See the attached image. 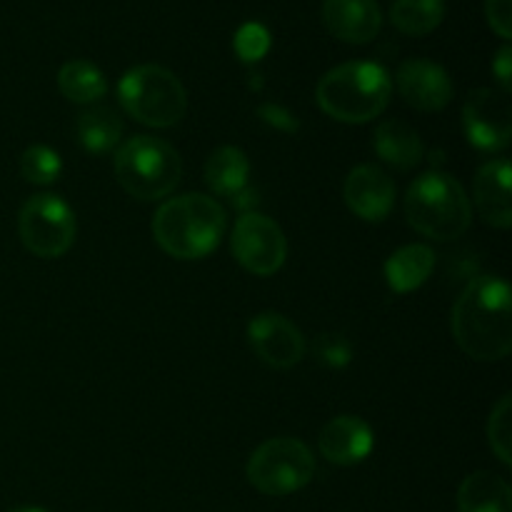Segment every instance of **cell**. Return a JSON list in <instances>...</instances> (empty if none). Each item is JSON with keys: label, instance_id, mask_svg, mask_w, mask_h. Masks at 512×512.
I'll return each mask as SVG.
<instances>
[{"label": "cell", "instance_id": "6da1fadb", "mask_svg": "<svg viewBox=\"0 0 512 512\" xmlns=\"http://www.w3.org/2000/svg\"><path fill=\"white\" fill-rule=\"evenodd\" d=\"M455 343L478 363H495L512 350L510 285L500 275H478L465 285L450 313Z\"/></svg>", "mask_w": 512, "mask_h": 512}, {"label": "cell", "instance_id": "7a4b0ae2", "mask_svg": "<svg viewBox=\"0 0 512 512\" xmlns=\"http://www.w3.org/2000/svg\"><path fill=\"white\" fill-rule=\"evenodd\" d=\"M228 228L225 208L203 193L165 200L153 218V238L170 258L200 260L213 253Z\"/></svg>", "mask_w": 512, "mask_h": 512}, {"label": "cell", "instance_id": "3957f363", "mask_svg": "<svg viewBox=\"0 0 512 512\" xmlns=\"http://www.w3.org/2000/svg\"><path fill=\"white\" fill-rule=\"evenodd\" d=\"M393 95V80L380 63L350 60L328 70L315 88L320 110L338 123L363 125L385 113Z\"/></svg>", "mask_w": 512, "mask_h": 512}, {"label": "cell", "instance_id": "277c9868", "mask_svg": "<svg viewBox=\"0 0 512 512\" xmlns=\"http://www.w3.org/2000/svg\"><path fill=\"white\" fill-rule=\"evenodd\" d=\"M405 215L420 235L455 240L470 228L473 208L463 185L448 173L430 170L418 175L405 193Z\"/></svg>", "mask_w": 512, "mask_h": 512}, {"label": "cell", "instance_id": "5b68a950", "mask_svg": "<svg viewBox=\"0 0 512 512\" xmlns=\"http://www.w3.org/2000/svg\"><path fill=\"white\" fill-rule=\"evenodd\" d=\"M113 170L128 195L138 200H160L178 188L183 160L163 138L133 135L115 150Z\"/></svg>", "mask_w": 512, "mask_h": 512}, {"label": "cell", "instance_id": "8992f818", "mask_svg": "<svg viewBox=\"0 0 512 512\" xmlns=\"http://www.w3.org/2000/svg\"><path fill=\"white\" fill-rule=\"evenodd\" d=\"M118 100L130 118L148 128H173L188 110L183 83L163 65H138L128 70L118 83Z\"/></svg>", "mask_w": 512, "mask_h": 512}, {"label": "cell", "instance_id": "52a82bcc", "mask_svg": "<svg viewBox=\"0 0 512 512\" xmlns=\"http://www.w3.org/2000/svg\"><path fill=\"white\" fill-rule=\"evenodd\" d=\"M248 483L268 498H285L313 480V450L298 438H273L253 450L248 460Z\"/></svg>", "mask_w": 512, "mask_h": 512}, {"label": "cell", "instance_id": "ba28073f", "mask_svg": "<svg viewBox=\"0 0 512 512\" xmlns=\"http://www.w3.org/2000/svg\"><path fill=\"white\" fill-rule=\"evenodd\" d=\"M18 233L25 248L45 260L60 258L75 243V213L60 195L40 193L23 203L18 215Z\"/></svg>", "mask_w": 512, "mask_h": 512}, {"label": "cell", "instance_id": "9c48e42d", "mask_svg": "<svg viewBox=\"0 0 512 512\" xmlns=\"http://www.w3.org/2000/svg\"><path fill=\"white\" fill-rule=\"evenodd\" d=\"M230 248H233L235 260L248 273L260 275V278L278 273L288 258V240H285L280 225L255 210L243 213L235 220Z\"/></svg>", "mask_w": 512, "mask_h": 512}, {"label": "cell", "instance_id": "30bf717a", "mask_svg": "<svg viewBox=\"0 0 512 512\" xmlns=\"http://www.w3.org/2000/svg\"><path fill=\"white\" fill-rule=\"evenodd\" d=\"M465 138L483 153H498L508 148L512 138V108L508 93L493 88H478L463 105Z\"/></svg>", "mask_w": 512, "mask_h": 512}, {"label": "cell", "instance_id": "8fae6325", "mask_svg": "<svg viewBox=\"0 0 512 512\" xmlns=\"http://www.w3.org/2000/svg\"><path fill=\"white\" fill-rule=\"evenodd\" d=\"M248 343L265 365L288 370L305 358V338L298 325L280 313H260L248 323Z\"/></svg>", "mask_w": 512, "mask_h": 512}, {"label": "cell", "instance_id": "7c38bea8", "mask_svg": "<svg viewBox=\"0 0 512 512\" xmlns=\"http://www.w3.org/2000/svg\"><path fill=\"white\" fill-rule=\"evenodd\" d=\"M395 85L405 103L423 113H438L453 100V80H450L448 70L433 60H405L395 75Z\"/></svg>", "mask_w": 512, "mask_h": 512}, {"label": "cell", "instance_id": "4fadbf2b", "mask_svg": "<svg viewBox=\"0 0 512 512\" xmlns=\"http://www.w3.org/2000/svg\"><path fill=\"white\" fill-rule=\"evenodd\" d=\"M345 205L365 223H380L395 205V183L378 165H358L348 173L343 188Z\"/></svg>", "mask_w": 512, "mask_h": 512}, {"label": "cell", "instance_id": "5bb4252c", "mask_svg": "<svg viewBox=\"0 0 512 512\" xmlns=\"http://www.w3.org/2000/svg\"><path fill=\"white\" fill-rule=\"evenodd\" d=\"M323 23L333 38L365 45L380 33L383 15L378 0H325Z\"/></svg>", "mask_w": 512, "mask_h": 512}, {"label": "cell", "instance_id": "9a60e30c", "mask_svg": "<svg viewBox=\"0 0 512 512\" xmlns=\"http://www.w3.org/2000/svg\"><path fill=\"white\" fill-rule=\"evenodd\" d=\"M375 445L373 428L358 415H338L320 430L318 448L333 465H358Z\"/></svg>", "mask_w": 512, "mask_h": 512}, {"label": "cell", "instance_id": "2e32d148", "mask_svg": "<svg viewBox=\"0 0 512 512\" xmlns=\"http://www.w3.org/2000/svg\"><path fill=\"white\" fill-rule=\"evenodd\" d=\"M510 178L512 168L508 158H495L478 170L473 183V200L480 218L488 225L508 230L512 225L510 203Z\"/></svg>", "mask_w": 512, "mask_h": 512}, {"label": "cell", "instance_id": "e0dca14e", "mask_svg": "<svg viewBox=\"0 0 512 512\" xmlns=\"http://www.w3.org/2000/svg\"><path fill=\"white\" fill-rule=\"evenodd\" d=\"M373 145L378 158H383V163L393 165L395 170H413L425 155V145L418 130L400 118L383 120L375 128Z\"/></svg>", "mask_w": 512, "mask_h": 512}, {"label": "cell", "instance_id": "ac0fdd59", "mask_svg": "<svg viewBox=\"0 0 512 512\" xmlns=\"http://www.w3.org/2000/svg\"><path fill=\"white\" fill-rule=\"evenodd\" d=\"M435 268L433 248L423 243H410L395 250L385 263V280L393 293H413Z\"/></svg>", "mask_w": 512, "mask_h": 512}, {"label": "cell", "instance_id": "d6986e66", "mask_svg": "<svg viewBox=\"0 0 512 512\" xmlns=\"http://www.w3.org/2000/svg\"><path fill=\"white\" fill-rule=\"evenodd\" d=\"M458 512H512L508 480L490 470L470 473L458 490Z\"/></svg>", "mask_w": 512, "mask_h": 512}, {"label": "cell", "instance_id": "ffe728a7", "mask_svg": "<svg viewBox=\"0 0 512 512\" xmlns=\"http://www.w3.org/2000/svg\"><path fill=\"white\" fill-rule=\"evenodd\" d=\"M250 160L235 145H223L213 150L210 158L205 160V183L220 198L233 200L240 190L248 188Z\"/></svg>", "mask_w": 512, "mask_h": 512}, {"label": "cell", "instance_id": "44dd1931", "mask_svg": "<svg viewBox=\"0 0 512 512\" xmlns=\"http://www.w3.org/2000/svg\"><path fill=\"white\" fill-rule=\"evenodd\" d=\"M58 88L70 103L90 105L98 103L108 93V80L98 65L88 63V60H70L60 68Z\"/></svg>", "mask_w": 512, "mask_h": 512}, {"label": "cell", "instance_id": "7402d4cb", "mask_svg": "<svg viewBox=\"0 0 512 512\" xmlns=\"http://www.w3.org/2000/svg\"><path fill=\"white\" fill-rule=\"evenodd\" d=\"M123 120L110 108H90L78 115V140L88 153H110L123 140Z\"/></svg>", "mask_w": 512, "mask_h": 512}, {"label": "cell", "instance_id": "603a6c76", "mask_svg": "<svg viewBox=\"0 0 512 512\" xmlns=\"http://www.w3.org/2000/svg\"><path fill=\"white\" fill-rule=\"evenodd\" d=\"M445 3L443 0H395L390 8V20L395 28L405 35H428L443 23Z\"/></svg>", "mask_w": 512, "mask_h": 512}, {"label": "cell", "instance_id": "cb8c5ba5", "mask_svg": "<svg viewBox=\"0 0 512 512\" xmlns=\"http://www.w3.org/2000/svg\"><path fill=\"white\" fill-rule=\"evenodd\" d=\"M20 173L33 185H50L63 173V160L48 145H30L20 155Z\"/></svg>", "mask_w": 512, "mask_h": 512}, {"label": "cell", "instance_id": "d4e9b609", "mask_svg": "<svg viewBox=\"0 0 512 512\" xmlns=\"http://www.w3.org/2000/svg\"><path fill=\"white\" fill-rule=\"evenodd\" d=\"M488 440L493 453L498 455L500 463L512 465V400L510 395H503V398L495 403L493 413H490L488 420Z\"/></svg>", "mask_w": 512, "mask_h": 512}, {"label": "cell", "instance_id": "484cf974", "mask_svg": "<svg viewBox=\"0 0 512 512\" xmlns=\"http://www.w3.org/2000/svg\"><path fill=\"white\" fill-rule=\"evenodd\" d=\"M235 53L245 63H258L270 50V33L263 23H245L240 25L233 38Z\"/></svg>", "mask_w": 512, "mask_h": 512}, {"label": "cell", "instance_id": "4316f807", "mask_svg": "<svg viewBox=\"0 0 512 512\" xmlns=\"http://www.w3.org/2000/svg\"><path fill=\"white\" fill-rule=\"evenodd\" d=\"M313 355L320 365H325V368L340 370V368H345L350 360H353V345L348 343V338H345V335L325 333V335H318V338H315Z\"/></svg>", "mask_w": 512, "mask_h": 512}, {"label": "cell", "instance_id": "83f0119b", "mask_svg": "<svg viewBox=\"0 0 512 512\" xmlns=\"http://www.w3.org/2000/svg\"><path fill=\"white\" fill-rule=\"evenodd\" d=\"M485 18L500 38H512V0H485Z\"/></svg>", "mask_w": 512, "mask_h": 512}, {"label": "cell", "instance_id": "f1b7e54d", "mask_svg": "<svg viewBox=\"0 0 512 512\" xmlns=\"http://www.w3.org/2000/svg\"><path fill=\"white\" fill-rule=\"evenodd\" d=\"M258 118L263 120V123L273 125V128L285 130V133H295V130L300 128L298 118H295V115L290 113V110H285L283 105H278V103L260 105V108H258Z\"/></svg>", "mask_w": 512, "mask_h": 512}, {"label": "cell", "instance_id": "f546056e", "mask_svg": "<svg viewBox=\"0 0 512 512\" xmlns=\"http://www.w3.org/2000/svg\"><path fill=\"white\" fill-rule=\"evenodd\" d=\"M493 73H495V78H498L503 93H510L512 90V50H510V45H503V48L495 53Z\"/></svg>", "mask_w": 512, "mask_h": 512}, {"label": "cell", "instance_id": "4dcf8cb0", "mask_svg": "<svg viewBox=\"0 0 512 512\" xmlns=\"http://www.w3.org/2000/svg\"><path fill=\"white\" fill-rule=\"evenodd\" d=\"M10 512H48V510L33 508V505H23V508H15V510H10Z\"/></svg>", "mask_w": 512, "mask_h": 512}]
</instances>
